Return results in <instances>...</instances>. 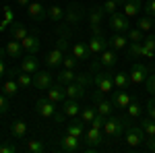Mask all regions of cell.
Wrapping results in <instances>:
<instances>
[{"label": "cell", "mask_w": 155, "mask_h": 153, "mask_svg": "<svg viewBox=\"0 0 155 153\" xmlns=\"http://www.w3.org/2000/svg\"><path fill=\"white\" fill-rule=\"evenodd\" d=\"M126 126H128L126 118L107 116L106 118V124H104V132H106V137L118 139V137H122V130H126Z\"/></svg>", "instance_id": "obj_1"}, {"label": "cell", "mask_w": 155, "mask_h": 153, "mask_svg": "<svg viewBox=\"0 0 155 153\" xmlns=\"http://www.w3.org/2000/svg\"><path fill=\"white\" fill-rule=\"evenodd\" d=\"M110 29L114 31V33H126L128 29H130V21H128V17L124 15V12H112L110 15Z\"/></svg>", "instance_id": "obj_2"}, {"label": "cell", "mask_w": 155, "mask_h": 153, "mask_svg": "<svg viewBox=\"0 0 155 153\" xmlns=\"http://www.w3.org/2000/svg\"><path fill=\"white\" fill-rule=\"evenodd\" d=\"M145 137H147V135H145V130L141 128V124H139V126H130V124L126 126V137H124V139H126V145H128V147H141L145 143Z\"/></svg>", "instance_id": "obj_3"}, {"label": "cell", "mask_w": 155, "mask_h": 153, "mask_svg": "<svg viewBox=\"0 0 155 153\" xmlns=\"http://www.w3.org/2000/svg\"><path fill=\"white\" fill-rule=\"evenodd\" d=\"M93 83H95V87L101 91V93H112L116 87H114V79H112V72H95V77H93Z\"/></svg>", "instance_id": "obj_4"}, {"label": "cell", "mask_w": 155, "mask_h": 153, "mask_svg": "<svg viewBox=\"0 0 155 153\" xmlns=\"http://www.w3.org/2000/svg\"><path fill=\"white\" fill-rule=\"evenodd\" d=\"M106 139V132L101 128H95V126H89V130H85L83 135V141L87 143V149H93L97 145H101Z\"/></svg>", "instance_id": "obj_5"}, {"label": "cell", "mask_w": 155, "mask_h": 153, "mask_svg": "<svg viewBox=\"0 0 155 153\" xmlns=\"http://www.w3.org/2000/svg\"><path fill=\"white\" fill-rule=\"evenodd\" d=\"M83 19V6L79 2H71L66 8H64V21L68 25H79Z\"/></svg>", "instance_id": "obj_6"}, {"label": "cell", "mask_w": 155, "mask_h": 153, "mask_svg": "<svg viewBox=\"0 0 155 153\" xmlns=\"http://www.w3.org/2000/svg\"><path fill=\"white\" fill-rule=\"evenodd\" d=\"M27 15H29L31 21L41 23L44 19H48V6H44L41 2H29V6H27Z\"/></svg>", "instance_id": "obj_7"}, {"label": "cell", "mask_w": 155, "mask_h": 153, "mask_svg": "<svg viewBox=\"0 0 155 153\" xmlns=\"http://www.w3.org/2000/svg\"><path fill=\"white\" fill-rule=\"evenodd\" d=\"M128 77H130L132 85H141V83H145V79L149 77V68H147L145 64H141V62H137V64H132Z\"/></svg>", "instance_id": "obj_8"}, {"label": "cell", "mask_w": 155, "mask_h": 153, "mask_svg": "<svg viewBox=\"0 0 155 153\" xmlns=\"http://www.w3.org/2000/svg\"><path fill=\"white\" fill-rule=\"evenodd\" d=\"M54 85V77L50 71H37L33 72V87L37 89H50Z\"/></svg>", "instance_id": "obj_9"}, {"label": "cell", "mask_w": 155, "mask_h": 153, "mask_svg": "<svg viewBox=\"0 0 155 153\" xmlns=\"http://www.w3.org/2000/svg\"><path fill=\"white\" fill-rule=\"evenodd\" d=\"M35 110L41 118H52L54 112H56V104L52 99H48V97H39L37 104H35Z\"/></svg>", "instance_id": "obj_10"}, {"label": "cell", "mask_w": 155, "mask_h": 153, "mask_svg": "<svg viewBox=\"0 0 155 153\" xmlns=\"http://www.w3.org/2000/svg\"><path fill=\"white\" fill-rule=\"evenodd\" d=\"M104 8L101 6H91L89 8V27L93 29V35H97L99 33V25H101V21H104Z\"/></svg>", "instance_id": "obj_11"}, {"label": "cell", "mask_w": 155, "mask_h": 153, "mask_svg": "<svg viewBox=\"0 0 155 153\" xmlns=\"http://www.w3.org/2000/svg\"><path fill=\"white\" fill-rule=\"evenodd\" d=\"M79 141H81L79 137H72V135L66 132V135L60 139V149H62V151H68V153L79 151V149H81V143H79Z\"/></svg>", "instance_id": "obj_12"}, {"label": "cell", "mask_w": 155, "mask_h": 153, "mask_svg": "<svg viewBox=\"0 0 155 153\" xmlns=\"http://www.w3.org/2000/svg\"><path fill=\"white\" fill-rule=\"evenodd\" d=\"M130 95L126 93L124 89H114L112 91V104H114V108H128V104H130Z\"/></svg>", "instance_id": "obj_13"}, {"label": "cell", "mask_w": 155, "mask_h": 153, "mask_svg": "<svg viewBox=\"0 0 155 153\" xmlns=\"http://www.w3.org/2000/svg\"><path fill=\"white\" fill-rule=\"evenodd\" d=\"M116 62H118V54H116L114 48H112V50H107V48H106V50L99 54V64H101L104 68H114Z\"/></svg>", "instance_id": "obj_14"}, {"label": "cell", "mask_w": 155, "mask_h": 153, "mask_svg": "<svg viewBox=\"0 0 155 153\" xmlns=\"http://www.w3.org/2000/svg\"><path fill=\"white\" fill-rule=\"evenodd\" d=\"M87 46H89V52H91V54H101V52L107 48V39L101 35V33H97V35H93L91 39H89Z\"/></svg>", "instance_id": "obj_15"}, {"label": "cell", "mask_w": 155, "mask_h": 153, "mask_svg": "<svg viewBox=\"0 0 155 153\" xmlns=\"http://www.w3.org/2000/svg\"><path fill=\"white\" fill-rule=\"evenodd\" d=\"M62 112L66 114V116H71V118H74V116H79L81 114V106H79V99H72V97H66L64 101H62Z\"/></svg>", "instance_id": "obj_16"}, {"label": "cell", "mask_w": 155, "mask_h": 153, "mask_svg": "<svg viewBox=\"0 0 155 153\" xmlns=\"http://www.w3.org/2000/svg\"><path fill=\"white\" fill-rule=\"evenodd\" d=\"M107 46L114 48L116 52H122V50H126V46H128V37L124 35V33H114L112 37H107Z\"/></svg>", "instance_id": "obj_17"}, {"label": "cell", "mask_w": 155, "mask_h": 153, "mask_svg": "<svg viewBox=\"0 0 155 153\" xmlns=\"http://www.w3.org/2000/svg\"><path fill=\"white\" fill-rule=\"evenodd\" d=\"M64 91H66V97L81 99L85 95V85H81L79 81H72V83H68V85H64Z\"/></svg>", "instance_id": "obj_18"}, {"label": "cell", "mask_w": 155, "mask_h": 153, "mask_svg": "<svg viewBox=\"0 0 155 153\" xmlns=\"http://www.w3.org/2000/svg\"><path fill=\"white\" fill-rule=\"evenodd\" d=\"M48 99H52L54 104H62L66 99V91H64V85L58 83V85H52L48 89Z\"/></svg>", "instance_id": "obj_19"}, {"label": "cell", "mask_w": 155, "mask_h": 153, "mask_svg": "<svg viewBox=\"0 0 155 153\" xmlns=\"http://www.w3.org/2000/svg\"><path fill=\"white\" fill-rule=\"evenodd\" d=\"M21 71L29 72V75H33V72L39 71V62H37V58L33 56V54H27V56L23 58V62H21Z\"/></svg>", "instance_id": "obj_20"}, {"label": "cell", "mask_w": 155, "mask_h": 153, "mask_svg": "<svg viewBox=\"0 0 155 153\" xmlns=\"http://www.w3.org/2000/svg\"><path fill=\"white\" fill-rule=\"evenodd\" d=\"M66 132L68 135H72V137H83L85 135V122L81 120V118H72L71 124H66Z\"/></svg>", "instance_id": "obj_21"}, {"label": "cell", "mask_w": 155, "mask_h": 153, "mask_svg": "<svg viewBox=\"0 0 155 153\" xmlns=\"http://www.w3.org/2000/svg\"><path fill=\"white\" fill-rule=\"evenodd\" d=\"M141 8H143V2H141V0H126V2L122 4V12H124L126 17H134V15H139Z\"/></svg>", "instance_id": "obj_22"}, {"label": "cell", "mask_w": 155, "mask_h": 153, "mask_svg": "<svg viewBox=\"0 0 155 153\" xmlns=\"http://www.w3.org/2000/svg\"><path fill=\"white\" fill-rule=\"evenodd\" d=\"M21 44H23V50L27 54H33L35 56L37 52H39V37H35V35H27Z\"/></svg>", "instance_id": "obj_23"}, {"label": "cell", "mask_w": 155, "mask_h": 153, "mask_svg": "<svg viewBox=\"0 0 155 153\" xmlns=\"http://www.w3.org/2000/svg\"><path fill=\"white\" fill-rule=\"evenodd\" d=\"M4 52L11 56V58H19V56H23V44L19 42V39H11L8 44H6V48H4Z\"/></svg>", "instance_id": "obj_24"}, {"label": "cell", "mask_w": 155, "mask_h": 153, "mask_svg": "<svg viewBox=\"0 0 155 153\" xmlns=\"http://www.w3.org/2000/svg\"><path fill=\"white\" fill-rule=\"evenodd\" d=\"M62 60H64V52L56 48V50H52L48 56H46V64H48L50 68H56V66L62 64Z\"/></svg>", "instance_id": "obj_25"}, {"label": "cell", "mask_w": 155, "mask_h": 153, "mask_svg": "<svg viewBox=\"0 0 155 153\" xmlns=\"http://www.w3.org/2000/svg\"><path fill=\"white\" fill-rule=\"evenodd\" d=\"M11 35H12V39H19V42H23L25 37L29 35V31H27V27H25L23 23H19V21H12V25H11Z\"/></svg>", "instance_id": "obj_26"}, {"label": "cell", "mask_w": 155, "mask_h": 153, "mask_svg": "<svg viewBox=\"0 0 155 153\" xmlns=\"http://www.w3.org/2000/svg\"><path fill=\"white\" fill-rule=\"evenodd\" d=\"M71 54H72L77 60H87L91 52H89V46H87V44H83V42H77V44L72 46V52H71Z\"/></svg>", "instance_id": "obj_27"}, {"label": "cell", "mask_w": 155, "mask_h": 153, "mask_svg": "<svg viewBox=\"0 0 155 153\" xmlns=\"http://www.w3.org/2000/svg\"><path fill=\"white\" fill-rule=\"evenodd\" d=\"M112 79H114V87L116 89H128V85H130L128 72H112Z\"/></svg>", "instance_id": "obj_28"}, {"label": "cell", "mask_w": 155, "mask_h": 153, "mask_svg": "<svg viewBox=\"0 0 155 153\" xmlns=\"http://www.w3.org/2000/svg\"><path fill=\"white\" fill-rule=\"evenodd\" d=\"M48 19H50V21H54V23L64 21V8H62V6H58V4L48 6Z\"/></svg>", "instance_id": "obj_29"}, {"label": "cell", "mask_w": 155, "mask_h": 153, "mask_svg": "<svg viewBox=\"0 0 155 153\" xmlns=\"http://www.w3.org/2000/svg\"><path fill=\"white\" fill-rule=\"evenodd\" d=\"M95 110H97V114H101V116H112V110H114V104H112V99H99L97 101V106H95Z\"/></svg>", "instance_id": "obj_30"}, {"label": "cell", "mask_w": 155, "mask_h": 153, "mask_svg": "<svg viewBox=\"0 0 155 153\" xmlns=\"http://www.w3.org/2000/svg\"><path fill=\"white\" fill-rule=\"evenodd\" d=\"M11 132H12V137L23 139L25 135H27V124H25L23 120H15V122L11 124Z\"/></svg>", "instance_id": "obj_31"}, {"label": "cell", "mask_w": 155, "mask_h": 153, "mask_svg": "<svg viewBox=\"0 0 155 153\" xmlns=\"http://www.w3.org/2000/svg\"><path fill=\"white\" fill-rule=\"evenodd\" d=\"M77 81V72H74V68H64V71L58 72V83H62V85H68V83Z\"/></svg>", "instance_id": "obj_32"}, {"label": "cell", "mask_w": 155, "mask_h": 153, "mask_svg": "<svg viewBox=\"0 0 155 153\" xmlns=\"http://www.w3.org/2000/svg\"><path fill=\"white\" fill-rule=\"evenodd\" d=\"M17 91H19V83L15 81V79H6L4 81V85H2V93L8 95V97H12V95H17Z\"/></svg>", "instance_id": "obj_33"}, {"label": "cell", "mask_w": 155, "mask_h": 153, "mask_svg": "<svg viewBox=\"0 0 155 153\" xmlns=\"http://www.w3.org/2000/svg\"><path fill=\"white\" fill-rule=\"evenodd\" d=\"M141 128L145 130V135L147 137H155V120L151 116H147L141 120Z\"/></svg>", "instance_id": "obj_34"}, {"label": "cell", "mask_w": 155, "mask_h": 153, "mask_svg": "<svg viewBox=\"0 0 155 153\" xmlns=\"http://www.w3.org/2000/svg\"><path fill=\"white\" fill-rule=\"evenodd\" d=\"M141 112H143V108H141V104H139V99H130V104H128V108H126L128 118H139Z\"/></svg>", "instance_id": "obj_35"}, {"label": "cell", "mask_w": 155, "mask_h": 153, "mask_svg": "<svg viewBox=\"0 0 155 153\" xmlns=\"http://www.w3.org/2000/svg\"><path fill=\"white\" fill-rule=\"evenodd\" d=\"M12 21H15V12H12L11 6H4V19L0 21V31H4L8 25H12Z\"/></svg>", "instance_id": "obj_36"}, {"label": "cell", "mask_w": 155, "mask_h": 153, "mask_svg": "<svg viewBox=\"0 0 155 153\" xmlns=\"http://www.w3.org/2000/svg\"><path fill=\"white\" fill-rule=\"evenodd\" d=\"M79 116H81V120H83V122H91V120L97 116V110H95L93 106L81 108V114H79Z\"/></svg>", "instance_id": "obj_37"}, {"label": "cell", "mask_w": 155, "mask_h": 153, "mask_svg": "<svg viewBox=\"0 0 155 153\" xmlns=\"http://www.w3.org/2000/svg\"><path fill=\"white\" fill-rule=\"evenodd\" d=\"M17 83H19V87H29V85H33V77H31V75H29V72H19V75H17Z\"/></svg>", "instance_id": "obj_38"}, {"label": "cell", "mask_w": 155, "mask_h": 153, "mask_svg": "<svg viewBox=\"0 0 155 153\" xmlns=\"http://www.w3.org/2000/svg\"><path fill=\"white\" fill-rule=\"evenodd\" d=\"M25 149L29 153H41L44 151V145H41V141H37V139H29L27 145H25Z\"/></svg>", "instance_id": "obj_39"}, {"label": "cell", "mask_w": 155, "mask_h": 153, "mask_svg": "<svg viewBox=\"0 0 155 153\" xmlns=\"http://www.w3.org/2000/svg\"><path fill=\"white\" fill-rule=\"evenodd\" d=\"M139 29L141 31H151L153 29V17H149V15H145L139 19Z\"/></svg>", "instance_id": "obj_40"}, {"label": "cell", "mask_w": 155, "mask_h": 153, "mask_svg": "<svg viewBox=\"0 0 155 153\" xmlns=\"http://www.w3.org/2000/svg\"><path fill=\"white\" fill-rule=\"evenodd\" d=\"M126 37H128V42H143L145 31H141L139 27H137V29H128V31H126Z\"/></svg>", "instance_id": "obj_41"}, {"label": "cell", "mask_w": 155, "mask_h": 153, "mask_svg": "<svg viewBox=\"0 0 155 153\" xmlns=\"http://www.w3.org/2000/svg\"><path fill=\"white\" fill-rule=\"evenodd\" d=\"M145 89H147L151 95H155V71L149 72V77L145 79Z\"/></svg>", "instance_id": "obj_42"}, {"label": "cell", "mask_w": 155, "mask_h": 153, "mask_svg": "<svg viewBox=\"0 0 155 153\" xmlns=\"http://www.w3.org/2000/svg\"><path fill=\"white\" fill-rule=\"evenodd\" d=\"M116 6H118V2H116V0H106L101 8H104L106 15H112V12H116Z\"/></svg>", "instance_id": "obj_43"}, {"label": "cell", "mask_w": 155, "mask_h": 153, "mask_svg": "<svg viewBox=\"0 0 155 153\" xmlns=\"http://www.w3.org/2000/svg\"><path fill=\"white\" fill-rule=\"evenodd\" d=\"M143 46L149 48L151 52H155V33H151V35H145L143 37Z\"/></svg>", "instance_id": "obj_44"}, {"label": "cell", "mask_w": 155, "mask_h": 153, "mask_svg": "<svg viewBox=\"0 0 155 153\" xmlns=\"http://www.w3.org/2000/svg\"><path fill=\"white\" fill-rule=\"evenodd\" d=\"M77 62L79 60L74 58V56H64V60H62V64H64V68H77Z\"/></svg>", "instance_id": "obj_45"}, {"label": "cell", "mask_w": 155, "mask_h": 153, "mask_svg": "<svg viewBox=\"0 0 155 153\" xmlns=\"http://www.w3.org/2000/svg\"><path fill=\"white\" fill-rule=\"evenodd\" d=\"M104 124H106V116H101V114H97V116L91 120V126H95V128L104 130Z\"/></svg>", "instance_id": "obj_46"}, {"label": "cell", "mask_w": 155, "mask_h": 153, "mask_svg": "<svg viewBox=\"0 0 155 153\" xmlns=\"http://www.w3.org/2000/svg\"><path fill=\"white\" fill-rule=\"evenodd\" d=\"M8 112V95L0 93V114H6Z\"/></svg>", "instance_id": "obj_47"}, {"label": "cell", "mask_w": 155, "mask_h": 153, "mask_svg": "<svg viewBox=\"0 0 155 153\" xmlns=\"http://www.w3.org/2000/svg\"><path fill=\"white\" fill-rule=\"evenodd\" d=\"M143 8H145V12H147L149 17H153V19H155V0H149Z\"/></svg>", "instance_id": "obj_48"}, {"label": "cell", "mask_w": 155, "mask_h": 153, "mask_svg": "<svg viewBox=\"0 0 155 153\" xmlns=\"http://www.w3.org/2000/svg\"><path fill=\"white\" fill-rule=\"evenodd\" d=\"M147 116H151L155 120V97H151V99L147 101Z\"/></svg>", "instance_id": "obj_49"}, {"label": "cell", "mask_w": 155, "mask_h": 153, "mask_svg": "<svg viewBox=\"0 0 155 153\" xmlns=\"http://www.w3.org/2000/svg\"><path fill=\"white\" fill-rule=\"evenodd\" d=\"M19 149L15 147V145H8V143H4V145H0V153H17Z\"/></svg>", "instance_id": "obj_50"}, {"label": "cell", "mask_w": 155, "mask_h": 153, "mask_svg": "<svg viewBox=\"0 0 155 153\" xmlns=\"http://www.w3.org/2000/svg\"><path fill=\"white\" fill-rule=\"evenodd\" d=\"M4 54H6V52H4V48H0V77L6 72V64H4V58H2Z\"/></svg>", "instance_id": "obj_51"}, {"label": "cell", "mask_w": 155, "mask_h": 153, "mask_svg": "<svg viewBox=\"0 0 155 153\" xmlns=\"http://www.w3.org/2000/svg\"><path fill=\"white\" fill-rule=\"evenodd\" d=\"M145 145L149 151H155V137H145Z\"/></svg>", "instance_id": "obj_52"}, {"label": "cell", "mask_w": 155, "mask_h": 153, "mask_svg": "<svg viewBox=\"0 0 155 153\" xmlns=\"http://www.w3.org/2000/svg\"><path fill=\"white\" fill-rule=\"evenodd\" d=\"M56 48H58V50H62V52H66V48H68V44H66V37H60L58 42H56Z\"/></svg>", "instance_id": "obj_53"}, {"label": "cell", "mask_w": 155, "mask_h": 153, "mask_svg": "<svg viewBox=\"0 0 155 153\" xmlns=\"http://www.w3.org/2000/svg\"><path fill=\"white\" fill-rule=\"evenodd\" d=\"M64 116H66V114H64V112H54V122H64Z\"/></svg>", "instance_id": "obj_54"}, {"label": "cell", "mask_w": 155, "mask_h": 153, "mask_svg": "<svg viewBox=\"0 0 155 153\" xmlns=\"http://www.w3.org/2000/svg\"><path fill=\"white\" fill-rule=\"evenodd\" d=\"M29 2H31V0H17L19 6H29Z\"/></svg>", "instance_id": "obj_55"}, {"label": "cell", "mask_w": 155, "mask_h": 153, "mask_svg": "<svg viewBox=\"0 0 155 153\" xmlns=\"http://www.w3.org/2000/svg\"><path fill=\"white\" fill-rule=\"evenodd\" d=\"M116 2H118V4H124V2H126V0H116Z\"/></svg>", "instance_id": "obj_56"}, {"label": "cell", "mask_w": 155, "mask_h": 153, "mask_svg": "<svg viewBox=\"0 0 155 153\" xmlns=\"http://www.w3.org/2000/svg\"><path fill=\"white\" fill-rule=\"evenodd\" d=\"M153 29H155V19H153Z\"/></svg>", "instance_id": "obj_57"}, {"label": "cell", "mask_w": 155, "mask_h": 153, "mask_svg": "<svg viewBox=\"0 0 155 153\" xmlns=\"http://www.w3.org/2000/svg\"><path fill=\"white\" fill-rule=\"evenodd\" d=\"M153 60H155V56H153Z\"/></svg>", "instance_id": "obj_58"}]
</instances>
